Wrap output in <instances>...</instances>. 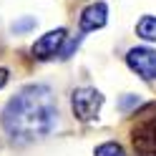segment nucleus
<instances>
[{"mask_svg": "<svg viewBox=\"0 0 156 156\" xmlns=\"http://www.w3.org/2000/svg\"><path fill=\"white\" fill-rule=\"evenodd\" d=\"M101 103H103V96L96 91V88H78V91H73V98H71L73 113H76L81 121L96 119V113H98Z\"/></svg>", "mask_w": 156, "mask_h": 156, "instance_id": "2", "label": "nucleus"}, {"mask_svg": "<svg viewBox=\"0 0 156 156\" xmlns=\"http://www.w3.org/2000/svg\"><path fill=\"white\" fill-rule=\"evenodd\" d=\"M30 28H35V18H23L20 23H13L15 33H25V30H30Z\"/></svg>", "mask_w": 156, "mask_h": 156, "instance_id": "9", "label": "nucleus"}, {"mask_svg": "<svg viewBox=\"0 0 156 156\" xmlns=\"http://www.w3.org/2000/svg\"><path fill=\"white\" fill-rule=\"evenodd\" d=\"M108 20V8L106 3H93L81 13V28L83 30H96V28H103Z\"/></svg>", "mask_w": 156, "mask_h": 156, "instance_id": "6", "label": "nucleus"}, {"mask_svg": "<svg viewBox=\"0 0 156 156\" xmlns=\"http://www.w3.org/2000/svg\"><path fill=\"white\" fill-rule=\"evenodd\" d=\"M96 156H126V151L121 149L119 144L108 141V144H101L98 149H96Z\"/></svg>", "mask_w": 156, "mask_h": 156, "instance_id": "8", "label": "nucleus"}, {"mask_svg": "<svg viewBox=\"0 0 156 156\" xmlns=\"http://www.w3.org/2000/svg\"><path fill=\"white\" fill-rule=\"evenodd\" d=\"M126 63L144 81H154L156 78V51H151V48H131L129 55H126Z\"/></svg>", "mask_w": 156, "mask_h": 156, "instance_id": "3", "label": "nucleus"}, {"mask_svg": "<svg viewBox=\"0 0 156 156\" xmlns=\"http://www.w3.org/2000/svg\"><path fill=\"white\" fill-rule=\"evenodd\" d=\"M136 33H139L144 41H156V18L154 15L141 18L139 25H136Z\"/></svg>", "mask_w": 156, "mask_h": 156, "instance_id": "7", "label": "nucleus"}, {"mask_svg": "<svg viewBox=\"0 0 156 156\" xmlns=\"http://www.w3.org/2000/svg\"><path fill=\"white\" fill-rule=\"evenodd\" d=\"M133 149L139 156H156V116L133 129Z\"/></svg>", "mask_w": 156, "mask_h": 156, "instance_id": "4", "label": "nucleus"}, {"mask_svg": "<svg viewBox=\"0 0 156 156\" xmlns=\"http://www.w3.org/2000/svg\"><path fill=\"white\" fill-rule=\"evenodd\" d=\"M63 43H66V30H63V28L51 30V33H45L41 41H35V45H33V55L41 58V61H48V58H53V55L58 53V48H61Z\"/></svg>", "mask_w": 156, "mask_h": 156, "instance_id": "5", "label": "nucleus"}, {"mask_svg": "<svg viewBox=\"0 0 156 156\" xmlns=\"http://www.w3.org/2000/svg\"><path fill=\"white\" fill-rule=\"evenodd\" d=\"M58 106L48 86H28L3 108V129L15 141H35L55 129Z\"/></svg>", "mask_w": 156, "mask_h": 156, "instance_id": "1", "label": "nucleus"}, {"mask_svg": "<svg viewBox=\"0 0 156 156\" xmlns=\"http://www.w3.org/2000/svg\"><path fill=\"white\" fill-rule=\"evenodd\" d=\"M5 83H8V71H5V68H0V88H3Z\"/></svg>", "mask_w": 156, "mask_h": 156, "instance_id": "11", "label": "nucleus"}, {"mask_svg": "<svg viewBox=\"0 0 156 156\" xmlns=\"http://www.w3.org/2000/svg\"><path fill=\"white\" fill-rule=\"evenodd\" d=\"M131 106H139V98H136V96H133V98H123V101H121V108H123V111L131 108Z\"/></svg>", "mask_w": 156, "mask_h": 156, "instance_id": "10", "label": "nucleus"}]
</instances>
